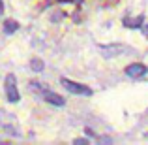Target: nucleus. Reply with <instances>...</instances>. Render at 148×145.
Returning a JSON list of instances; mask_svg holds the SVG:
<instances>
[{"label":"nucleus","mask_w":148,"mask_h":145,"mask_svg":"<svg viewBox=\"0 0 148 145\" xmlns=\"http://www.w3.org/2000/svg\"><path fill=\"white\" fill-rule=\"evenodd\" d=\"M60 83H62V87L68 92H71V94H79V96H90L92 94L90 87H86V85H83V83H77V81H71V79H68V77H60Z\"/></svg>","instance_id":"nucleus-1"},{"label":"nucleus","mask_w":148,"mask_h":145,"mask_svg":"<svg viewBox=\"0 0 148 145\" xmlns=\"http://www.w3.org/2000/svg\"><path fill=\"white\" fill-rule=\"evenodd\" d=\"M4 91H6L8 102L15 104V102L21 100V94H19V91H17V79H15L13 74H8V76H6V81H4Z\"/></svg>","instance_id":"nucleus-2"},{"label":"nucleus","mask_w":148,"mask_h":145,"mask_svg":"<svg viewBox=\"0 0 148 145\" xmlns=\"http://www.w3.org/2000/svg\"><path fill=\"white\" fill-rule=\"evenodd\" d=\"M146 72H148V68H146L145 64H141V62L130 64V66L126 68V76H127V77H133V79H139V77H143Z\"/></svg>","instance_id":"nucleus-3"},{"label":"nucleus","mask_w":148,"mask_h":145,"mask_svg":"<svg viewBox=\"0 0 148 145\" xmlns=\"http://www.w3.org/2000/svg\"><path fill=\"white\" fill-rule=\"evenodd\" d=\"M41 96H43L45 102H49V104H53V105H58V108H62V105L66 104V100L62 96H58L56 92H53V91H47V89L41 91Z\"/></svg>","instance_id":"nucleus-4"},{"label":"nucleus","mask_w":148,"mask_h":145,"mask_svg":"<svg viewBox=\"0 0 148 145\" xmlns=\"http://www.w3.org/2000/svg\"><path fill=\"white\" fill-rule=\"evenodd\" d=\"M17 28H19V25H17V21H13V19H8V21L4 23V32H6V34L15 32Z\"/></svg>","instance_id":"nucleus-5"},{"label":"nucleus","mask_w":148,"mask_h":145,"mask_svg":"<svg viewBox=\"0 0 148 145\" xmlns=\"http://www.w3.org/2000/svg\"><path fill=\"white\" fill-rule=\"evenodd\" d=\"M30 68H32L34 72H41V70L45 68V64H43L41 58H32V60H30Z\"/></svg>","instance_id":"nucleus-6"},{"label":"nucleus","mask_w":148,"mask_h":145,"mask_svg":"<svg viewBox=\"0 0 148 145\" xmlns=\"http://www.w3.org/2000/svg\"><path fill=\"white\" fill-rule=\"evenodd\" d=\"M143 21H145V17H143V15H139V17H137V19H133V21L126 19V26H130V28H139Z\"/></svg>","instance_id":"nucleus-7"},{"label":"nucleus","mask_w":148,"mask_h":145,"mask_svg":"<svg viewBox=\"0 0 148 145\" xmlns=\"http://www.w3.org/2000/svg\"><path fill=\"white\" fill-rule=\"evenodd\" d=\"M143 32H145V36L148 38V23H146V25H145V26H143Z\"/></svg>","instance_id":"nucleus-8"},{"label":"nucleus","mask_w":148,"mask_h":145,"mask_svg":"<svg viewBox=\"0 0 148 145\" xmlns=\"http://www.w3.org/2000/svg\"><path fill=\"white\" fill-rule=\"evenodd\" d=\"M58 2H71V0H58Z\"/></svg>","instance_id":"nucleus-9"},{"label":"nucleus","mask_w":148,"mask_h":145,"mask_svg":"<svg viewBox=\"0 0 148 145\" xmlns=\"http://www.w3.org/2000/svg\"><path fill=\"white\" fill-rule=\"evenodd\" d=\"M145 136H146V138H148V132H146V134H145Z\"/></svg>","instance_id":"nucleus-10"}]
</instances>
